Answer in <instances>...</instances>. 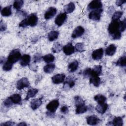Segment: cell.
<instances>
[{"instance_id":"7bdbcfd3","label":"cell","mask_w":126,"mask_h":126,"mask_svg":"<svg viewBox=\"0 0 126 126\" xmlns=\"http://www.w3.org/2000/svg\"><path fill=\"white\" fill-rule=\"evenodd\" d=\"M91 70H92V69L90 68H88L86 69L83 72L84 75L87 77H90L91 74Z\"/></svg>"},{"instance_id":"2e32d148","label":"cell","mask_w":126,"mask_h":126,"mask_svg":"<svg viewBox=\"0 0 126 126\" xmlns=\"http://www.w3.org/2000/svg\"><path fill=\"white\" fill-rule=\"evenodd\" d=\"M31 61V57L28 54H25L21 57L20 59V64L22 66H26L29 64Z\"/></svg>"},{"instance_id":"d6986e66","label":"cell","mask_w":126,"mask_h":126,"mask_svg":"<svg viewBox=\"0 0 126 126\" xmlns=\"http://www.w3.org/2000/svg\"><path fill=\"white\" fill-rule=\"evenodd\" d=\"M99 122V119L95 116H90L87 118V124L90 125H96Z\"/></svg>"},{"instance_id":"f35d334b","label":"cell","mask_w":126,"mask_h":126,"mask_svg":"<svg viewBox=\"0 0 126 126\" xmlns=\"http://www.w3.org/2000/svg\"><path fill=\"white\" fill-rule=\"evenodd\" d=\"M61 49H62L61 45L60 44H59V43H56L54 45L52 50L54 53H57L58 52H60L61 51Z\"/></svg>"},{"instance_id":"9c48e42d","label":"cell","mask_w":126,"mask_h":126,"mask_svg":"<svg viewBox=\"0 0 126 126\" xmlns=\"http://www.w3.org/2000/svg\"><path fill=\"white\" fill-rule=\"evenodd\" d=\"M85 32V29L81 26L77 27L73 31L71 37L73 38H76L82 35Z\"/></svg>"},{"instance_id":"ba28073f","label":"cell","mask_w":126,"mask_h":126,"mask_svg":"<svg viewBox=\"0 0 126 126\" xmlns=\"http://www.w3.org/2000/svg\"><path fill=\"white\" fill-rule=\"evenodd\" d=\"M67 19V15L65 13H61L59 14L56 18L55 20V24L58 26H61Z\"/></svg>"},{"instance_id":"681fc988","label":"cell","mask_w":126,"mask_h":126,"mask_svg":"<svg viewBox=\"0 0 126 126\" xmlns=\"http://www.w3.org/2000/svg\"><path fill=\"white\" fill-rule=\"evenodd\" d=\"M29 66H30H30H32V68H31V70L34 71H34H35L36 70V67L35 64H32L30 65Z\"/></svg>"},{"instance_id":"3957f363","label":"cell","mask_w":126,"mask_h":126,"mask_svg":"<svg viewBox=\"0 0 126 126\" xmlns=\"http://www.w3.org/2000/svg\"><path fill=\"white\" fill-rule=\"evenodd\" d=\"M30 82L28 79L26 77H23L19 79L16 84L17 89L20 90L25 88L28 87L30 86Z\"/></svg>"},{"instance_id":"f6af8a7d","label":"cell","mask_w":126,"mask_h":126,"mask_svg":"<svg viewBox=\"0 0 126 126\" xmlns=\"http://www.w3.org/2000/svg\"><path fill=\"white\" fill-rule=\"evenodd\" d=\"M41 59V57L39 54H36V55H34V61L35 63L40 62Z\"/></svg>"},{"instance_id":"7402d4cb","label":"cell","mask_w":126,"mask_h":126,"mask_svg":"<svg viewBox=\"0 0 126 126\" xmlns=\"http://www.w3.org/2000/svg\"><path fill=\"white\" fill-rule=\"evenodd\" d=\"M59 35V32L57 31H51L48 34V39L50 41H53L56 40Z\"/></svg>"},{"instance_id":"836d02e7","label":"cell","mask_w":126,"mask_h":126,"mask_svg":"<svg viewBox=\"0 0 126 126\" xmlns=\"http://www.w3.org/2000/svg\"><path fill=\"white\" fill-rule=\"evenodd\" d=\"M13 64L12 63L9 62L7 60L4 62V63L2 66V69L3 70H5L6 71H9L12 69Z\"/></svg>"},{"instance_id":"d6a6232c","label":"cell","mask_w":126,"mask_h":126,"mask_svg":"<svg viewBox=\"0 0 126 126\" xmlns=\"http://www.w3.org/2000/svg\"><path fill=\"white\" fill-rule=\"evenodd\" d=\"M112 125L116 126H122L123 125V120L120 117H117L114 118L112 122Z\"/></svg>"},{"instance_id":"5bb4252c","label":"cell","mask_w":126,"mask_h":126,"mask_svg":"<svg viewBox=\"0 0 126 126\" xmlns=\"http://www.w3.org/2000/svg\"><path fill=\"white\" fill-rule=\"evenodd\" d=\"M108 108V104L104 102L101 104H98L95 110L97 113L100 114H103L105 113Z\"/></svg>"},{"instance_id":"5b68a950","label":"cell","mask_w":126,"mask_h":126,"mask_svg":"<svg viewBox=\"0 0 126 126\" xmlns=\"http://www.w3.org/2000/svg\"><path fill=\"white\" fill-rule=\"evenodd\" d=\"M102 11V9L92 10L89 14V18L92 20L98 21L100 19Z\"/></svg>"},{"instance_id":"ab89813d","label":"cell","mask_w":126,"mask_h":126,"mask_svg":"<svg viewBox=\"0 0 126 126\" xmlns=\"http://www.w3.org/2000/svg\"><path fill=\"white\" fill-rule=\"evenodd\" d=\"M74 100H75L76 106L80 105V104H85L83 99L79 96H76L74 97Z\"/></svg>"},{"instance_id":"7c38bea8","label":"cell","mask_w":126,"mask_h":126,"mask_svg":"<svg viewBox=\"0 0 126 126\" xmlns=\"http://www.w3.org/2000/svg\"><path fill=\"white\" fill-rule=\"evenodd\" d=\"M65 78V75L64 74H57L52 77V80L54 84H59L63 82Z\"/></svg>"},{"instance_id":"b9f144b4","label":"cell","mask_w":126,"mask_h":126,"mask_svg":"<svg viewBox=\"0 0 126 126\" xmlns=\"http://www.w3.org/2000/svg\"><path fill=\"white\" fill-rule=\"evenodd\" d=\"M112 38L114 40L119 39L121 37V32H120V31H118L117 32L112 34Z\"/></svg>"},{"instance_id":"9a60e30c","label":"cell","mask_w":126,"mask_h":126,"mask_svg":"<svg viewBox=\"0 0 126 126\" xmlns=\"http://www.w3.org/2000/svg\"><path fill=\"white\" fill-rule=\"evenodd\" d=\"M90 83L95 87H98L100 83V79L99 76L91 74L90 76Z\"/></svg>"},{"instance_id":"74e56055","label":"cell","mask_w":126,"mask_h":126,"mask_svg":"<svg viewBox=\"0 0 126 126\" xmlns=\"http://www.w3.org/2000/svg\"><path fill=\"white\" fill-rule=\"evenodd\" d=\"M126 28V20L125 19L122 21H120V24H119V31L120 32H123L125 31Z\"/></svg>"},{"instance_id":"8d00e7d4","label":"cell","mask_w":126,"mask_h":126,"mask_svg":"<svg viewBox=\"0 0 126 126\" xmlns=\"http://www.w3.org/2000/svg\"><path fill=\"white\" fill-rule=\"evenodd\" d=\"M123 14V11H116L114 12L112 17V20H119V19L122 17Z\"/></svg>"},{"instance_id":"277c9868","label":"cell","mask_w":126,"mask_h":126,"mask_svg":"<svg viewBox=\"0 0 126 126\" xmlns=\"http://www.w3.org/2000/svg\"><path fill=\"white\" fill-rule=\"evenodd\" d=\"M102 3L101 1L98 0H94L92 1L88 6L89 10H94L102 9Z\"/></svg>"},{"instance_id":"cb8c5ba5","label":"cell","mask_w":126,"mask_h":126,"mask_svg":"<svg viewBox=\"0 0 126 126\" xmlns=\"http://www.w3.org/2000/svg\"><path fill=\"white\" fill-rule=\"evenodd\" d=\"M74 85H75V82L73 80V79H72L71 77H68L66 79V80L65 81V82H64L63 88L64 89L66 88V89L67 90L68 89L73 87Z\"/></svg>"},{"instance_id":"8992f818","label":"cell","mask_w":126,"mask_h":126,"mask_svg":"<svg viewBox=\"0 0 126 126\" xmlns=\"http://www.w3.org/2000/svg\"><path fill=\"white\" fill-rule=\"evenodd\" d=\"M28 26L31 27H34L36 25L38 22V17L34 13H32L30 14L28 18L25 19Z\"/></svg>"},{"instance_id":"d4e9b609","label":"cell","mask_w":126,"mask_h":126,"mask_svg":"<svg viewBox=\"0 0 126 126\" xmlns=\"http://www.w3.org/2000/svg\"><path fill=\"white\" fill-rule=\"evenodd\" d=\"M76 113L77 114H83L86 112L87 110V107L85 104H82L76 106Z\"/></svg>"},{"instance_id":"d590c367","label":"cell","mask_w":126,"mask_h":126,"mask_svg":"<svg viewBox=\"0 0 126 126\" xmlns=\"http://www.w3.org/2000/svg\"><path fill=\"white\" fill-rule=\"evenodd\" d=\"M74 48L76 51L79 52H82L85 50L84 44L83 43H77L75 45Z\"/></svg>"},{"instance_id":"ac0fdd59","label":"cell","mask_w":126,"mask_h":126,"mask_svg":"<svg viewBox=\"0 0 126 126\" xmlns=\"http://www.w3.org/2000/svg\"><path fill=\"white\" fill-rule=\"evenodd\" d=\"M42 98H37L32 100L31 103V107L32 110H35L37 109L42 104Z\"/></svg>"},{"instance_id":"7dc6e473","label":"cell","mask_w":126,"mask_h":126,"mask_svg":"<svg viewBox=\"0 0 126 126\" xmlns=\"http://www.w3.org/2000/svg\"><path fill=\"white\" fill-rule=\"evenodd\" d=\"M126 2V0H118L116 1V4L117 5L120 6H121L123 4L125 3Z\"/></svg>"},{"instance_id":"c3c4849f","label":"cell","mask_w":126,"mask_h":126,"mask_svg":"<svg viewBox=\"0 0 126 126\" xmlns=\"http://www.w3.org/2000/svg\"><path fill=\"white\" fill-rule=\"evenodd\" d=\"M14 123L13 122H6L5 123H3L2 124H1V126H4V125H6V126H13L14 125Z\"/></svg>"},{"instance_id":"30bf717a","label":"cell","mask_w":126,"mask_h":126,"mask_svg":"<svg viewBox=\"0 0 126 126\" xmlns=\"http://www.w3.org/2000/svg\"><path fill=\"white\" fill-rule=\"evenodd\" d=\"M57 13V9L54 7H49L44 14V18L46 20L52 18Z\"/></svg>"},{"instance_id":"4dcf8cb0","label":"cell","mask_w":126,"mask_h":126,"mask_svg":"<svg viewBox=\"0 0 126 126\" xmlns=\"http://www.w3.org/2000/svg\"><path fill=\"white\" fill-rule=\"evenodd\" d=\"M43 61L46 63H51L55 60V57L51 54L45 55L42 57Z\"/></svg>"},{"instance_id":"484cf974","label":"cell","mask_w":126,"mask_h":126,"mask_svg":"<svg viewBox=\"0 0 126 126\" xmlns=\"http://www.w3.org/2000/svg\"><path fill=\"white\" fill-rule=\"evenodd\" d=\"M79 63L77 61H74L70 63L68 65V69L70 72H73L75 71L78 67Z\"/></svg>"},{"instance_id":"7a4b0ae2","label":"cell","mask_w":126,"mask_h":126,"mask_svg":"<svg viewBox=\"0 0 126 126\" xmlns=\"http://www.w3.org/2000/svg\"><path fill=\"white\" fill-rule=\"evenodd\" d=\"M119 20H112L109 24L108 28V31L110 34L112 35L118 31H119Z\"/></svg>"},{"instance_id":"bcb514c9","label":"cell","mask_w":126,"mask_h":126,"mask_svg":"<svg viewBox=\"0 0 126 126\" xmlns=\"http://www.w3.org/2000/svg\"><path fill=\"white\" fill-rule=\"evenodd\" d=\"M61 111L63 114L67 113L68 111V109L67 106H63L62 107V108H61Z\"/></svg>"},{"instance_id":"e575fe53","label":"cell","mask_w":126,"mask_h":126,"mask_svg":"<svg viewBox=\"0 0 126 126\" xmlns=\"http://www.w3.org/2000/svg\"><path fill=\"white\" fill-rule=\"evenodd\" d=\"M23 4H24L23 0H15L13 3V7L17 10H19L21 8Z\"/></svg>"},{"instance_id":"4316f807","label":"cell","mask_w":126,"mask_h":126,"mask_svg":"<svg viewBox=\"0 0 126 126\" xmlns=\"http://www.w3.org/2000/svg\"><path fill=\"white\" fill-rule=\"evenodd\" d=\"M102 72V67L100 65H97L94 66L93 68L91 70V74H94L99 76ZM91 76V75H90Z\"/></svg>"},{"instance_id":"ffe728a7","label":"cell","mask_w":126,"mask_h":126,"mask_svg":"<svg viewBox=\"0 0 126 126\" xmlns=\"http://www.w3.org/2000/svg\"><path fill=\"white\" fill-rule=\"evenodd\" d=\"M75 8V4L74 3L71 2L64 6V11L65 13H70L74 10Z\"/></svg>"},{"instance_id":"4fadbf2b","label":"cell","mask_w":126,"mask_h":126,"mask_svg":"<svg viewBox=\"0 0 126 126\" xmlns=\"http://www.w3.org/2000/svg\"><path fill=\"white\" fill-rule=\"evenodd\" d=\"M103 55V50L102 48H99L94 50L92 54V57L94 60H98L101 59Z\"/></svg>"},{"instance_id":"f907efd6","label":"cell","mask_w":126,"mask_h":126,"mask_svg":"<svg viewBox=\"0 0 126 126\" xmlns=\"http://www.w3.org/2000/svg\"><path fill=\"white\" fill-rule=\"evenodd\" d=\"M17 126H27V124L25 122H21L17 125Z\"/></svg>"},{"instance_id":"f546056e","label":"cell","mask_w":126,"mask_h":126,"mask_svg":"<svg viewBox=\"0 0 126 126\" xmlns=\"http://www.w3.org/2000/svg\"><path fill=\"white\" fill-rule=\"evenodd\" d=\"M55 68V65L54 64L49 63V64H48L46 65L44 67L43 70H44V71L45 73H51L53 71Z\"/></svg>"},{"instance_id":"1f68e13d","label":"cell","mask_w":126,"mask_h":126,"mask_svg":"<svg viewBox=\"0 0 126 126\" xmlns=\"http://www.w3.org/2000/svg\"><path fill=\"white\" fill-rule=\"evenodd\" d=\"M116 65L120 66H125L126 65V57L124 55L118 59L116 62Z\"/></svg>"},{"instance_id":"ee69618b","label":"cell","mask_w":126,"mask_h":126,"mask_svg":"<svg viewBox=\"0 0 126 126\" xmlns=\"http://www.w3.org/2000/svg\"><path fill=\"white\" fill-rule=\"evenodd\" d=\"M6 29V26L5 24L4 23V22H3L1 20L0 21V31L1 32L4 31Z\"/></svg>"},{"instance_id":"f1b7e54d","label":"cell","mask_w":126,"mask_h":126,"mask_svg":"<svg viewBox=\"0 0 126 126\" xmlns=\"http://www.w3.org/2000/svg\"><path fill=\"white\" fill-rule=\"evenodd\" d=\"M94 99L98 103V104H101L105 102L106 100V97L102 94H97L94 96Z\"/></svg>"},{"instance_id":"e0dca14e","label":"cell","mask_w":126,"mask_h":126,"mask_svg":"<svg viewBox=\"0 0 126 126\" xmlns=\"http://www.w3.org/2000/svg\"><path fill=\"white\" fill-rule=\"evenodd\" d=\"M117 49L114 44H110L105 49V54L108 56H112L115 54Z\"/></svg>"},{"instance_id":"44dd1931","label":"cell","mask_w":126,"mask_h":126,"mask_svg":"<svg viewBox=\"0 0 126 126\" xmlns=\"http://www.w3.org/2000/svg\"><path fill=\"white\" fill-rule=\"evenodd\" d=\"M9 98L13 104H20L21 102V96L19 94H15L11 95Z\"/></svg>"},{"instance_id":"6da1fadb","label":"cell","mask_w":126,"mask_h":126,"mask_svg":"<svg viewBox=\"0 0 126 126\" xmlns=\"http://www.w3.org/2000/svg\"><path fill=\"white\" fill-rule=\"evenodd\" d=\"M21 54L20 51L18 49L12 50L9 53L7 58V61L14 64L21 59Z\"/></svg>"},{"instance_id":"60d3db41","label":"cell","mask_w":126,"mask_h":126,"mask_svg":"<svg viewBox=\"0 0 126 126\" xmlns=\"http://www.w3.org/2000/svg\"><path fill=\"white\" fill-rule=\"evenodd\" d=\"M13 103H12V102L11 101L10 98L9 97L7 98L3 102V104L6 107H10L11 106V105H12Z\"/></svg>"},{"instance_id":"8fae6325","label":"cell","mask_w":126,"mask_h":126,"mask_svg":"<svg viewBox=\"0 0 126 126\" xmlns=\"http://www.w3.org/2000/svg\"><path fill=\"white\" fill-rule=\"evenodd\" d=\"M63 53L67 56L70 55L74 53L75 51V48L71 43H68L63 48Z\"/></svg>"},{"instance_id":"83f0119b","label":"cell","mask_w":126,"mask_h":126,"mask_svg":"<svg viewBox=\"0 0 126 126\" xmlns=\"http://www.w3.org/2000/svg\"><path fill=\"white\" fill-rule=\"evenodd\" d=\"M38 92V90L36 89H31L28 90L27 95L25 97V100H28L31 97H33L34 96L36 95V94Z\"/></svg>"},{"instance_id":"52a82bcc","label":"cell","mask_w":126,"mask_h":126,"mask_svg":"<svg viewBox=\"0 0 126 126\" xmlns=\"http://www.w3.org/2000/svg\"><path fill=\"white\" fill-rule=\"evenodd\" d=\"M59 106V102L57 99H54L50 101L47 105L46 109L50 113H54Z\"/></svg>"},{"instance_id":"603a6c76","label":"cell","mask_w":126,"mask_h":126,"mask_svg":"<svg viewBox=\"0 0 126 126\" xmlns=\"http://www.w3.org/2000/svg\"><path fill=\"white\" fill-rule=\"evenodd\" d=\"M11 14H12V11H11V6H6L3 8L1 10V14L2 16L4 17L9 16L11 15Z\"/></svg>"}]
</instances>
